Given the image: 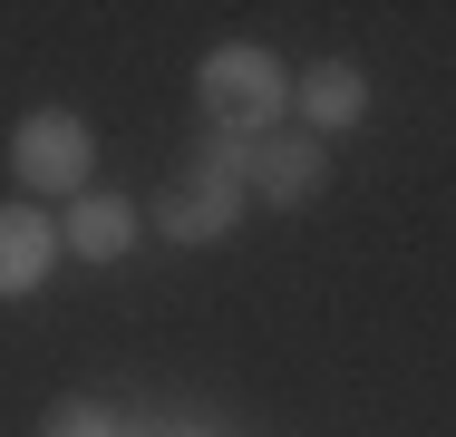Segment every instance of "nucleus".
<instances>
[{"label":"nucleus","mask_w":456,"mask_h":437,"mask_svg":"<svg viewBox=\"0 0 456 437\" xmlns=\"http://www.w3.org/2000/svg\"><path fill=\"white\" fill-rule=\"evenodd\" d=\"M88 166H97V136L69 117V107H39V117H20V136H10V175L29 185V194H88Z\"/></svg>","instance_id":"nucleus-2"},{"label":"nucleus","mask_w":456,"mask_h":437,"mask_svg":"<svg viewBox=\"0 0 456 437\" xmlns=\"http://www.w3.org/2000/svg\"><path fill=\"white\" fill-rule=\"evenodd\" d=\"M369 117V78L350 69V59H321V69H301V127H360Z\"/></svg>","instance_id":"nucleus-6"},{"label":"nucleus","mask_w":456,"mask_h":437,"mask_svg":"<svg viewBox=\"0 0 456 437\" xmlns=\"http://www.w3.org/2000/svg\"><path fill=\"white\" fill-rule=\"evenodd\" d=\"M69 253V234L39 214V204H0V301H20V292H39L49 272Z\"/></svg>","instance_id":"nucleus-4"},{"label":"nucleus","mask_w":456,"mask_h":437,"mask_svg":"<svg viewBox=\"0 0 456 437\" xmlns=\"http://www.w3.org/2000/svg\"><path fill=\"white\" fill-rule=\"evenodd\" d=\"M39 437H117V428H107V408L69 399V408H49V428H39Z\"/></svg>","instance_id":"nucleus-7"},{"label":"nucleus","mask_w":456,"mask_h":437,"mask_svg":"<svg viewBox=\"0 0 456 437\" xmlns=\"http://www.w3.org/2000/svg\"><path fill=\"white\" fill-rule=\"evenodd\" d=\"M321 185H330V156H321V136H301V127H273V136H253V194H263V204L301 214Z\"/></svg>","instance_id":"nucleus-3"},{"label":"nucleus","mask_w":456,"mask_h":437,"mask_svg":"<svg viewBox=\"0 0 456 437\" xmlns=\"http://www.w3.org/2000/svg\"><path fill=\"white\" fill-rule=\"evenodd\" d=\"M59 234H69V253H78V262H117V253H136V234H146V214H136L126 194H78Z\"/></svg>","instance_id":"nucleus-5"},{"label":"nucleus","mask_w":456,"mask_h":437,"mask_svg":"<svg viewBox=\"0 0 456 437\" xmlns=\"http://www.w3.org/2000/svg\"><path fill=\"white\" fill-rule=\"evenodd\" d=\"M194 97H204V117H214L224 136H273L281 107H291L301 87H291V69H281L273 49L233 39V49H214V59L194 69Z\"/></svg>","instance_id":"nucleus-1"}]
</instances>
